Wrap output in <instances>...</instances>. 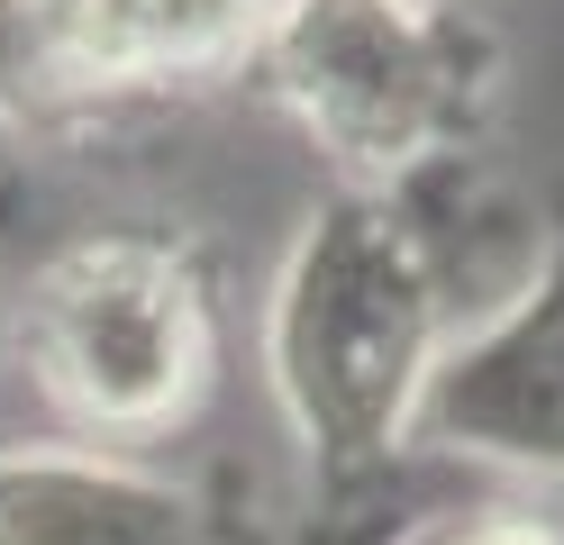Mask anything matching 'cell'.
<instances>
[{"mask_svg":"<svg viewBox=\"0 0 564 545\" xmlns=\"http://www.w3.org/2000/svg\"><path fill=\"white\" fill-rule=\"evenodd\" d=\"M455 337H465V291H455V237L429 218V182L328 192L301 218L264 291L256 355L310 482L337 509L373 500L419 446V400Z\"/></svg>","mask_w":564,"mask_h":545,"instance_id":"obj_1","label":"cell"},{"mask_svg":"<svg viewBox=\"0 0 564 545\" xmlns=\"http://www.w3.org/2000/svg\"><path fill=\"white\" fill-rule=\"evenodd\" d=\"M10 363L46 400L64 446L137 455L192 427L219 391L228 318L192 237L91 228L10 291Z\"/></svg>","mask_w":564,"mask_h":545,"instance_id":"obj_2","label":"cell"},{"mask_svg":"<svg viewBox=\"0 0 564 545\" xmlns=\"http://www.w3.org/2000/svg\"><path fill=\"white\" fill-rule=\"evenodd\" d=\"M246 83L328 155L337 192H410L474 164L501 46L455 0H273Z\"/></svg>","mask_w":564,"mask_h":545,"instance_id":"obj_3","label":"cell"},{"mask_svg":"<svg viewBox=\"0 0 564 545\" xmlns=\"http://www.w3.org/2000/svg\"><path fill=\"white\" fill-rule=\"evenodd\" d=\"M419 446L528 482H564V209L528 273L465 318L419 400Z\"/></svg>","mask_w":564,"mask_h":545,"instance_id":"obj_4","label":"cell"},{"mask_svg":"<svg viewBox=\"0 0 564 545\" xmlns=\"http://www.w3.org/2000/svg\"><path fill=\"white\" fill-rule=\"evenodd\" d=\"M0 545H256L237 509L100 446L0 455Z\"/></svg>","mask_w":564,"mask_h":545,"instance_id":"obj_5","label":"cell"},{"mask_svg":"<svg viewBox=\"0 0 564 545\" xmlns=\"http://www.w3.org/2000/svg\"><path fill=\"white\" fill-rule=\"evenodd\" d=\"M110 119L64 0H0V137H74Z\"/></svg>","mask_w":564,"mask_h":545,"instance_id":"obj_6","label":"cell"},{"mask_svg":"<svg viewBox=\"0 0 564 545\" xmlns=\"http://www.w3.org/2000/svg\"><path fill=\"white\" fill-rule=\"evenodd\" d=\"M419 545H564V527L555 519H538V509H465V519H446V527H429Z\"/></svg>","mask_w":564,"mask_h":545,"instance_id":"obj_7","label":"cell"},{"mask_svg":"<svg viewBox=\"0 0 564 545\" xmlns=\"http://www.w3.org/2000/svg\"><path fill=\"white\" fill-rule=\"evenodd\" d=\"M0 373H10V291H0Z\"/></svg>","mask_w":564,"mask_h":545,"instance_id":"obj_8","label":"cell"},{"mask_svg":"<svg viewBox=\"0 0 564 545\" xmlns=\"http://www.w3.org/2000/svg\"><path fill=\"white\" fill-rule=\"evenodd\" d=\"M455 10H465V0H455Z\"/></svg>","mask_w":564,"mask_h":545,"instance_id":"obj_9","label":"cell"}]
</instances>
